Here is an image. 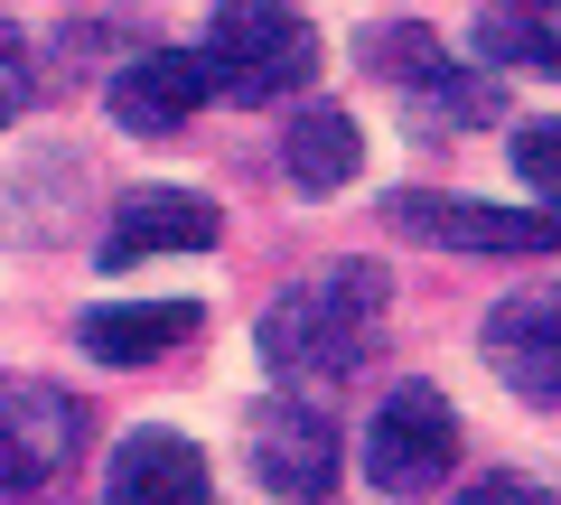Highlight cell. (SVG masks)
<instances>
[{
  "label": "cell",
  "mask_w": 561,
  "mask_h": 505,
  "mask_svg": "<svg viewBox=\"0 0 561 505\" xmlns=\"http://www.w3.org/2000/svg\"><path fill=\"white\" fill-rule=\"evenodd\" d=\"M28 113V47H20V28L0 20V131Z\"/></svg>",
  "instance_id": "15"
},
{
  "label": "cell",
  "mask_w": 561,
  "mask_h": 505,
  "mask_svg": "<svg viewBox=\"0 0 561 505\" xmlns=\"http://www.w3.org/2000/svg\"><path fill=\"white\" fill-rule=\"evenodd\" d=\"M206 66H216L225 103H280V94L309 84L319 38H309V20L280 10V0H225V10H206Z\"/></svg>",
  "instance_id": "2"
},
{
  "label": "cell",
  "mask_w": 561,
  "mask_h": 505,
  "mask_svg": "<svg viewBox=\"0 0 561 505\" xmlns=\"http://www.w3.org/2000/svg\"><path fill=\"white\" fill-rule=\"evenodd\" d=\"M515 169H524V187H542L552 216H561V122H524L515 131Z\"/></svg>",
  "instance_id": "14"
},
{
  "label": "cell",
  "mask_w": 561,
  "mask_h": 505,
  "mask_svg": "<svg viewBox=\"0 0 561 505\" xmlns=\"http://www.w3.org/2000/svg\"><path fill=\"white\" fill-rule=\"evenodd\" d=\"M243 459H253V478L272 486V496H300L319 505L328 486H337V431H328L319 403H262L253 412V440H243Z\"/></svg>",
  "instance_id": "6"
},
{
  "label": "cell",
  "mask_w": 561,
  "mask_h": 505,
  "mask_svg": "<svg viewBox=\"0 0 561 505\" xmlns=\"http://www.w3.org/2000/svg\"><path fill=\"white\" fill-rule=\"evenodd\" d=\"M449 459H459L449 403L431 385H393L375 403V422H365V478H375L383 496H431V486L449 478Z\"/></svg>",
  "instance_id": "3"
},
{
  "label": "cell",
  "mask_w": 561,
  "mask_h": 505,
  "mask_svg": "<svg viewBox=\"0 0 561 505\" xmlns=\"http://www.w3.org/2000/svg\"><path fill=\"white\" fill-rule=\"evenodd\" d=\"M197 103H216V66L206 47H150L113 76V122L122 131H179Z\"/></svg>",
  "instance_id": "8"
},
{
  "label": "cell",
  "mask_w": 561,
  "mask_h": 505,
  "mask_svg": "<svg viewBox=\"0 0 561 505\" xmlns=\"http://www.w3.org/2000/svg\"><path fill=\"white\" fill-rule=\"evenodd\" d=\"M113 505H206V449L179 431H131L113 449Z\"/></svg>",
  "instance_id": "10"
},
{
  "label": "cell",
  "mask_w": 561,
  "mask_h": 505,
  "mask_svg": "<svg viewBox=\"0 0 561 505\" xmlns=\"http://www.w3.org/2000/svg\"><path fill=\"white\" fill-rule=\"evenodd\" d=\"M459 505H561L552 486H524V478H486V486H468Z\"/></svg>",
  "instance_id": "16"
},
{
  "label": "cell",
  "mask_w": 561,
  "mask_h": 505,
  "mask_svg": "<svg viewBox=\"0 0 561 505\" xmlns=\"http://www.w3.org/2000/svg\"><path fill=\"white\" fill-rule=\"evenodd\" d=\"M468 38L496 66H542V76H561V10H478Z\"/></svg>",
  "instance_id": "13"
},
{
  "label": "cell",
  "mask_w": 561,
  "mask_h": 505,
  "mask_svg": "<svg viewBox=\"0 0 561 505\" xmlns=\"http://www.w3.org/2000/svg\"><path fill=\"white\" fill-rule=\"evenodd\" d=\"M393 234H431L459 253H561L552 206H478V197H383Z\"/></svg>",
  "instance_id": "4"
},
{
  "label": "cell",
  "mask_w": 561,
  "mask_h": 505,
  "mask_svg": "<svg viewBox=\"0 0 561 505\" xmlns=\"http://www.w3.org/2000/svg\"><path fill=\"white\" fill-rule=\"evenodd\" d=\"M84 440V412L76 393L57 385H0V496H28L47 486Z\"/></svg>",
  "instance_id": "5"
},
{
  "label": "cell",
  "mask_w": 561,
  "mask_h": 505,
  "mask_svg": "<svg viewBox=\"0 0 561 505\" xmlns=\"http://www.w3.org/2000/svg\"><path fill=\"white\" fill-rule=\"evenodd\" d=\"M216 234H225V216L206 197H187V187H140V197H122L113 234H103L94 253H103V272H131V263H150V253H206Z\"/></svg>",
  "instance_id": "7"
},
{
  "label": "cell",
  "mask_w": 561,
  "mask_h": 505,
  "mask_svg": "<svg viewBox=\"0 0 561 505\" xmlns=\"http://www.w3.org/2000/svg\"><path fill=\"white\" fill-rule=\"evenodd\" d=\"M486 365H496L515 393L561 403V290H524L486 319Z\"/></svg>",
  "instance_id": "9"
},
{
  "label": "cell",
  "mask_w": 561,
  "mask_h": 505,
  "mask_svg": "<svg viewBox=\"0 0 561 505\" xmlns=\"http://www.w3.org/2000/svg\"><path fill=\"white\" fill-rule=\"evenodd\" d=\"M375 309H383V272L375 263H337L319 282L280 290L272 319H262V365L272 375H300V385H328L375 346Z\"/></svg>",
  "instance_id": "1"
},
{
  "label": "cell",
  "mask_w": 561,
  "mask_h": 505,
  "mask_svg": "<svg viewBox=\"0 0 561 505\" xmlns=\"http://www.w3.org/2000/svg\"><path fill=\"white\" fill-rule=\"evenodd\" d=\"M76 337L94 365H150L197 337V300H113V309H84Z\"/></svg>",
  "instance_id": "11"
},
{
  "label": "cell",
  "mask_w": 561,
  "mask_h": 505,
  "mask_svg": "<svg viewBox=\"0 0 561 505\" xmlns=\"http://www.w3.org/2000/svg\"><path fill=\"white\" fill-rule=\"evenodd\" d=\"M280 169H290L300 197H337V187L365 169V131L337 113V103H300L290 131H280Z\"/></svg>",
  "instance_id": "12"
}]
</instances>
